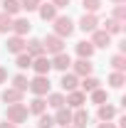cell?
I'll return each instance as SVG.
<instances>
[{"instance_id": "6da1fadb", "label": "cell", "mask_w": 126, "mask_h": 128, "mask_svg": "<svg viewBox=\"0 0 126 128\" xmlns=\"http://www.w3.org/2000/svg\"><path fill=\"white\" fill-rule=\"evenodd\" d=\"M52 27H54V34H57V37H62V40L72 37V34H74V30H77L74 20H72L69 15H57L54 20H52Z\"/></svg>"}, {"instance_id": "7a4b0ae2", "label": "cell", "mask_w": 126, "mask_h": 128, "mask_svg": "<svg viewBox=\"0 0 126 128\" xmlns=\"http://www.w3.org/2000/svg\"><path fill=\"white\" fill-rule=\"evenodd\" d=\"M27 116H30L27 104H8V108H5V121H10V123H15V126L25 123Z\"/></svg>"}, {"instance_id": "3957f363", "label": "cell", "mask_w": 126, "mask_h": 128, "mask_svg": "<svg viewBox=\"0 0 126 128\" xmlns=\"http://www.w3.org/2000/svg\"><path fill=\"white\" fill-rule=\"evenodd\" d=\"M42 47H45V54H47V57H54V54L64 52V40L52 32V34H45V37H42Z\"/></svg>"}, {"instance_id": "277c9868", "label": "cell", "mask_w": 126, "mask_h": 128, "mask_svg": "<svg viewBox=\"0 0 126 128\" xmlns=\"http://www.w3.org/2000/svg\"><path fill=\"white\" fill-rule=\"evenodd\" d=\"M49 89H52L49 76H40V74H35V79H30V86H27V91H32V96H47Z\"/></svg>"}, {"instance_id": "5b68a950", "label": "cell", "mask_w": 126, "mask_h": 128, "mask_svg": "<svg viewBox=\"0 0 126 128\" xmlns=\"http://www.w3.org/2000/svg\"><path fill=\"white\" fill-rule=\"evenodd\" d=\"M77 27L84 32V34H92L94 30H99V17H96V15H92V12H84V15L79 17Z\"/></svg>"}, {"instance_id": "8992f818", "label": "cell", "mask_w": 126, "mask_h": 128, "mask_svg": "<svg viewBox=\"0 0 126 128\" xmlns=\"http://www.w3.org/2000/svg\"><path fill=\"white\" fill-rule=\"evenodd\" d=\"M72 74H77L79 79H84V76H89V74H94V64L92 59H77V62H72Z\"/></svg>"}, {"instance_id": "52a82bcc", "label": "cell", "mask_w": 126, "mask_h": 128, "mask_svg": "<svg viewBox=\"0 0 126 128\" xmlns=\"http://www.w3.org/2000/svg\"><path fill=\"white\" fill-rule=\"evenodd\" d=\"M35 74H40V76H49V72H52V62H49L47 54H42V57H35L32 59V66H30Z\"/></svg>"}, {"instance_id": "ba28073f", "label": "cell", "mask_w": 126, "mask_h": 128, "mask_svg": "<svg viewBox=\"0 0 126 128\" xmlns=\"http://www.w3.org/2000/svg\"><path fill=\"white\" fill-rule=\"evenodd\" d=\"M64 101H67L69 108H84V104H87V94H84L82 89H74V91H67V94H64Z\"/></svg>"}, {"instance_id": "9c48e42d", "label": "cell", "mask_w": 126, "mask_h": 128, "mask_svg": "<svg viewBox=\"0 0 126 128\" xmlns=\"http://www.w3.org/2000/svg\"><path fill=\"white\" fill-rule=\"evenodd\" d=\"M89 42L94 44V49H106V47H111V34L99 27V30L92 32V40H89Z\"/></svg>"}, {"instance_id": "30bf717a", "label": "cell", "mask_w": 126, "mask_h": 128, "mask_svg": "<svg viewBox=\"0 0 126 128\" xmlns=\"http://www.w3.org/2000/svg\"><path fill=\"white\" fill-rule=\"evenodd\" d=\"M49 62H52V69H57V72H69V66H72V57L67 54V52H59V54H54V57H49Z\"/></svg>"}, {"instance_id": "8fae6325", "label": "cell", "mask_w": 126, "mask_h": 128, "mask_svg": "<svg viewBox=\"0 0 126 128\" xmlns=\"http://www.w3.org/2000/svg\"><path fill=\"white\" fill-rule=\"evenodd\" d=\"M119 111H121V108H116L114 104L106 101V104H101V106L96 108V118H99V121H114V118L119 116Z\"/></svg>"}, {"instance_id": "7c38bea8", "label": "cell", "mask_w": 126, "mask_h": 128, "mask_svg": "<svg viewBox=\"0 0 126 128\" xmlns=\"http://www.w3.org/2000/svg\"><path fill=\"white\" fill-rule=\"evenodd\" d=\"M32 30V22H30V17H13V34H20V37H25L27 32Z\"/></svg>"}, {"instance_id": "4fadbf2b", "label": "cell", "mask_w": 126, "mask_h": 128, "mask_svg": "<svg viewBox=\"0 0 126 128\" xmlns=\"http://www.w3.org/2000/svg\"><path fill=\"white\" fill-rule=\"evenodd\" d=\"M5 49H8L10 54H20V52H25V37H20V34H10L8 42H5Z\"/></svg>"}, {"instance_id": "5bb4252c", "label": "cell", "mask_w": 126, "mask_h": 128, "mask_svg": "<svg viewBox=\"0 0 126 128\" xmlns=\"http://www.w3.org/2000/svg\"><path fill=\"white\" fill-rule=\"evenodd\" d=\"M22 91H17L15 86H5L3 89V94H0V101H5V104H22Z\"/></svg>"}, {"instance_id": "9a60e30c", "label": "cell", "mask_w": 126, "mask_h": 128, "mask_svg": "<svg viewBox=\"0 0 126 128\" xmlns=\"http://www.w3.org/2000/svg\"><path fill=\"white\" fill-rule=\"evenodd\" d=\"M52 118H54V126H72V108H69V106H62V108H57V111H54V116H52Z\"/></svg>"}, {"instance_id": "2e32d148", "label": "cell", "mask_w": 126, "mask_h": 128, "mask_svg": "<svg viewBox=\"0 0 126 128\" xmlns=\"http://www.w3.org/2000/svg\"><path fill=\"white\" fill-rule=\"evenodd\" d=\"M37 15L42 17L45 22H52L54 17L59 15V10H57V8H54L52 2H40V8H37Z\"/></svg>"}, {"instance_id": "e0dca14e", "label": "cell", "mask_w": 126, "mask_h": 128, "mask_svg": "<svg viewBox=\"0 0 126 128\" xmlns=\"http://www.w3.org/2000/svg\"><path fill=\"white\" fill-rule=\"evenodd\" d=\"M25 52L30 54L32 59H35V57H42V54H45L42 40H37V37H32V40H25Z\"/></svg>"}, {"instance_id": "ac0fdd59", "label": "cell", "mask_w": 126, "mask_h": 128, "mask_svg": "<svg viewBox=\"0 0 126 128\" xmlns=\"http://www.w3.org/2000/svg\"><path fill=\"white\" fill-rule=\"evenodd\" d=\"M59 86H62V91H74V89H79V76L72 72H64L59 79Z\"/></svg>"}, {"instance_id": "d6986e66", "label": "cell", "mask_w": 126, "mask_h": 128, "mask_svg": "<svg viewBox=\"0 0 126 128\" xmlns=\"http://www.w3.org/2000/svg\"><path fill=\"white\" fill-rule=\"evenodd\" d=\"M72 126L74 128H87L89 126V111L87 108H74L72 111Z\"/></svg>"}, {"instance_id": "ffe728a7", "label": "cell", "mask_w": 126, "mask_h": 128, "mask_svg": "<svg viewBox=\"0 0 126 128\" xmlns=\"http://www.w3.org/2000/svg\"><path fill=\"white\" fill-rule=\"evenodd\" d=\"M94 44L89 42V40H82V42H77V57L79 59H92L94 57Z\"/></svg>"}, {"instance_id": "44dd1931", "label": "cell", "mask_w": 126, "mask_h": 128, "mask_svg": "<svg viewBox=\"0 0 126 128\" xmlns=\"http://www.w3.org/2000/svg\"><path fill=\"white\" fill-rule=\"evenodd\" d=\"M27 111L32 113V116H40V113L47 111V101H45V96H35L30 104H27Z\"/></svg>"}, {"instance_id": "7402d4cb", "label": "cell", "mask_w": 126, "mask_h": 128, "mask_svg": "<svg viewBox=\"0 0 126 128\" xmlns=\"http://www.w3.org/2000/svg\"><path fill=\"white\" fill-rule=\"evenodd\" d=\"M101 86V81L96 79L94 74H89V76H84V79H79V89L84 91V94H92L94 89H99Z\"/></svg>"}, {"instance_id": "603a6c76", "label": "cell", "mask_w": 126, "mask_h": 128, "mask_svg": "<svg viewBox=\"0 0 126 128\" xmlns=\"http://www.w3.org/2000/svg\"><path fill=\"white\" fill-rule=\"evenodd\" d=\"M45 101H47L49 108H54V111H57V108H62V106H67V101H64V94H62V91H49Z\"/></svg>"}, {"instance_id": "cb8c5ba5", "label": "cell", "mask_w": 126, "mask_h": 128, "mask_svg": "<svg viewBox=\"0 0 126 128\" xmlns=\"http://www.w3.org/2000/svg\"><path fill=\"white\" fill-rule=\"evenodd\" d=\"M99 25H104L101 30H104V32H109L111 37L124 32V22H116V20H111V17H106V20H104V22H99Z\"/></svg>"}, {"instance_id": "d4e9b609", "label": "cell", "mask_w": 126, "mask_h": 128, "mask_svg": "<svg viewBox=\"0 0 126 128\" xmlns=\"http://www.w3.org/2000/svg\"><path fill=\"white\" fill-rule=\"evenodd\" d=\"M3 12L10 17H17L22 12V8H20V0H3Z\"/></svg>"}, {"instance_id": "484cf974", "label": "cell", "mask_w": 126, "mask_h": 128, "mask_svg": "<svg viewBox=\"0 0 126 128\" xmlns=\"http://www.w3.org/2000/svg\"><path fill=\"white\" fill-rule=\"evenodd\" d=\"M89 101H92V104H96V106H101V104H106V101H109V91L99 86V89H94V91L89 94Z\"/></svg>"}, {"instance_id": "4316f807", "label": "cell", "mask_w": 126, "mask_h": 128, "mask_svg": "<svg viewBox=\"0 0 126 128\" xmlns=\"http://www.w3.org/2000/svg\"><path fill=\"white\" fill-rule=\"evenodd\" d=\"M15 66L20 69V72L30 69V66H32V57L27 54V52H20V54H15Z\"/></svg>"}, {"instance_id": "83f0119b", "label": "cell", "mask_w": 126, "mask_h": 128, "mask_svg": "<svg viewBox=\"0 0 126 128\" xmlns=\"http://www.w3.org/2000/svg\"><path fill=\"white\" fill-rule=\"evenodd\" d=\"M124 84H126V74L124 72H111L109 74V86L111 89H121Z\"/></svg>"}, {"instance_id": "f1b7e54d", "label": "cell", "mask_w": 126, "mask_h": 128, "mask_svg": "<svg viewBox=\"0 0 126 128\" xmlns=\"http://www.w3.org/2000/svg\"><path fill=\"white\" fill-rule=\"evenodd\" d=\"M109 64H111L114 72H124L126 74V54H114V57L109 59Z\"/></svg>"}, {"instance_id": "f546056e", "label": "cell", "mask_w": 126, "mask_h": 128, "mask_svg": "<svg viewBox=\"0 0 126 128\" xmlns=\"http://www.w3.org/2000/svg\"><path fill=\"white\" fill-rule=\"evenodd\" d=\"M13 86H15L17 91H22V94H25V91H27V86H30V79L20 72V74H15V76H13Z\"/></svg>"}, {"instance_id": "4dcf8cb0", "label": "cell", "mask_w": 126, "mask_h": 128, "mask_svg": "<svg viewBox=\"0 0 126 128\" xmlns=\"http://www.w3.org/2000/svg\"><path fill=\"white\" fill-rule=\"evenodd\" d=\"M101 0H82V8H84V12H92V15H96L99 10H101Z\"/></svg>"}, {"instance_id": "1f68e13d", "label": "cell", "mask_w": 126, "mask_h": 128, "mask_svg": "<svg viewBox=\"0 0 126 128\" xmlns=\"http://www.w3.org/2000/svg\"><path fill=\"white\" fill-rule=\"evenodd\" d=\"M8 32H13V17L0 12V34H8Z\"/></svg>"}, {"instance_id": "d6a6232c", "label": "cell", "mask_w": 126, "mask_h": 128, "mask_svg": "<svg viewBox=\"0 0 126 128\" xmlns=\"http://www.w3.org/2000/svg\"><path fill=\"white\" fill-rule=\"evenodd\" d=\"M52 126H54V118H52L47 111L37 116V128H52Z\"/></svg>"}, {"instance_id": "836d02e7", "label": "cell", "mask_w": 126, "mask_h": 128, "mask_svg": "<svg viewBox=\"0 0 126 128\" xmlns=\"http://www.w3.org/2000/svg\"><path fill=\"white\" fill-rule=\"evenodd\" d=\"M111 20H116V22H126V8H124V5H116V8H114Z\"/></svg>"}, {"instance_id": "e575fe53", "label": "cell", "mask_w": 126, "mask_h": 128, "mask_svg": "<svg viewBox=\"0 0 126 128\" xmlns=\"http://www.w3.org/2000/svg\"><path fill=\"white\" fill-rule=\"evenodd\" d=\"M40 2H42V0H20V8L27 10V12H35V10L40 8Z\"/></svg>"}, {"instance_id": "d590c367", "label": "cell", "mask_w": 126, "mask_h": 128, "mask_svg": "<svg viewBox=\"0 0 126 128\" xmlns=\"http://www.w3.org/2000/svg\"><path fill=\"white\" fill-rule=\"evenodd\" d=\"M49 2H52L57 10H62V8H69V2H72V0H49Z\"/></svg>"}, {"instance_id": "8d00e7d4", "label": "cell", "mask_w": 126, "mask_h": 128, "mask_svg": "<svg viewBox=\"0 0 126 128\" xmlns=\"http://www.w3.org/2000/svg\"><path fill=\"white\" fill-rule=\"evenodd\" d=\"M5 81H8V69L0 66V84H5Z\"/></svg>"}, {"instance_id": "74e56055", "label": "cell", "mask_w": 126, "mask_h": 128, "mask_svg": "<svg viewBox=\"0 0 126 128\" xmlns=\"http://www.w3.org/2000/svg\"><path fill=\"white\" fill-rule=\"evenodd\" d=\"M96 128H116V123H111V121H101Z\"/></svg>"}, {"instance_id": "f35d334b", "label": "cell", "mask_w": 126, "mask_h": 128, "mask_svg": "<svg viewBox=\"0 0 126 128\" xmlns=\"http://www.w3.org/2000/svg\"><path fill=\"white\" fill-rule=\"evenodd\" d=\"M0 128H17L15 123H10V121H3V123H0Z\"/></svg>"}, {"instance_id": "ab89813d", "label": "cell", "mask_w": 126, "mask_h": 128, "mask_svg": "<svg viewBox=\"0 0 126 128\" xmlns=\"http://www.w3.org/2000/svg\"><path fill=\"white\" fill-rule=\"evenodd\" d=\"M111 2H114V5H124L126 0H111Z\"/></svg>"}, {"instance_id": "60d3db41", "label": "cell", "mask_w": 126, "mask_h": 128, "mask_svg": "<svg viewBox=\"0 0 126 128\" xmlns=\"http://www.w3.org/2000/svg\"><path fill=\"white\" fill-rule=\"evenodd\" d=\"M64 128H74V126H64Z\"/></svg>"}]
</instances>
